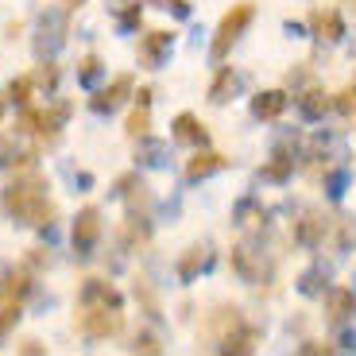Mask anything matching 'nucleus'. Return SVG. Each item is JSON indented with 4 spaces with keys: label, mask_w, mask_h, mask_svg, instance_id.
<instances>
[{
    "label": "nucleus",
    "mask_w": 356,
    "mask_h": 356,
    "mask_svg": "<svg viewBox=\"0 0 356 356\" xmlns=\"http://www.w3.org/2000/svg\"><path fill=\"white\" fill-rule=\"evenodd\" d=\"M0 209L24 225H51V213H54L39 175H24L16 182H8V190L0 197Z\"/></svg>",
    "instance_id": "nucleus-1"
},
{
    "label": "nucleus",
    "mask_w": 356,
    "mask_h": 356,
    "mask_svg": "<svg viewBox=\"0 0 356 356\" xmlns=\"http://www.w3.org/2000/svg\"><path fill=\"white\" fill-rule=\"evenodd\" d=\"M252 19H256V8H252L248 0H244V4H232V8L221 16V24H217V35H213V47H209V54H213L217 63H221L225 54L232 51V43H236V39L248 31Z\"/></svg>",
    "instance_id": "nucleus-2"
},
{
    "label": "nucleus",
    "mask_w": 356,
    "mask_h": 356,
    "mask_svg": "<svg viewBox=\"0 0 356 356\" xmlns=\"http://www.w3.org/2000/svg\"><path fill=\"white\" fill-rule=\"evenodd\" d=\"M120 325H124V314H120V306H81L78 330L86 333L89 341L113 337V333H120Z\"/></svg>",
    "instance_id": "nucleus-3"
},
{
    "label": "nucleus",
    "mask_w": 356,
    "mask_h": 356,
    "mask_svg": "<svg viewBox=\"0 0 356 356\" xmlns=\"http://www.w3.org/2000/svg\"><path fill=\"white\" fill-rule=\"evenodd\" d=\"M97 241H101V209L86 205L78 213V221H74V252L78 256H93Z\"/></svg>",
    "instance_id": "nucleus-4"
},
{
    "label": "nucleus",
    "mask_w": 356,
    "mask_h": 356,
    "mask_svg": "<svg viewBox=\"0 0 356 356\" xmlns=\"http://www.w3.org/2000/svg\"><path fill=\"white\" fill-rule=\"evenodd\" d=\"M170 47H175V35H170V31H147V35L140 39V63L147 66V70H159V66L167 63Z\"/></svg>",
    "instance_id": "nucleus-5"
},
{
    "label": "nucleus",
    "mask_w": 356,
    "mask_h": 356,
    "mask_svg": "<svg viewBox=\"0 0 356 356\" xmlns=\"http://www.w3.org/2000/svg\"><path fill=\"white\" fill-rule=\"evenodd\" d=\"M128 93H132V74H116L105 89L93 93L89 105H93V113H113V108H120V101H124Z\"/></svg>",
    "instance_id": "nucleus-6"
},
{
    "label": "nucleus",
    "mask_w": 356,
    "mask_h": 356,
    "mask_svg": "<svg viewBox=\"0 0 356 356\" xmlns=\"http://www.w3.org/2000/svg\"><path fill=\"white\" fill-rule=\"evenodd\" d=\"M232 271L244 279V283H264V279H271V267L264 264V259L256 256V252L248 248H232Z\"/></svg>",
    "instance_id": "nucleus-7"
},
{
    "label": "nucleus",
    "mask_w": 356,
    "mask_h": 356,
    "mask_svg": "<svg viewBox=\"0 0 356 356\" xmlns=\"http://www.w3.org/2000/svg\"><path fill=\"white\" fill-rule=\"evenodd\" d=\"M170 136L175 143H190V147H205V124L194 113H178L175 124H170Z\"/></svg>",
    "instance_id": "nucleus-8"
},
{
    "label": "nucleus",
    "mask_w": 356,
    "mask_h": 356,
    "mask_svg": "<svg viewBox=\"0 0 356 356\" xmlns=\"http://www.w3.org/2000/svg\"><path fill=\"white\" fill-rule=\"evenodd\" d=\"M286 113V93L283 89H264L252 97V116L256 120H279Z\"/></svg>",
    "instance_id": "nucleus-9"
},
{
    "label": "nucleus",
    "mask_w": 356,
    "mask_h": 356,
    "mask_svg": "<svg viewBox=\"0 0 356 356\" xmlns=\"http://www.w3.org/2000/svg\"><path fill=\"white\" fill-rule=\"evenodd\" d=\"M310 27H314V35L325 39V43H337V39L345 35V19H341L337 8H318L310 16Z\"/></svg>",
    "instance_id": "nucleus-10"
},
{
    "label": "nucleus",
    "mask_w": 356,
    "mask_h": 356,
    "mask_svg": "<svg viewBox=\"0 0 356 356\" xmlns=\"http://www.w3.org/2000/svg\"><path fill=\"white\" fill-rule=\"evenodd\" d=\"M356 314V294L348 291V286H333L330 294H325V318L330 321H348Z\"/></svg>",
    "instance_id": "nucleus-11"
},
{
    "label": "nucleus",
    "mask_w": 356,
    "mask_h": 356,
    "mask_svg": "<svg viewBox=\"0 0 356 356\" xmlns=\"http://www.w3.org/2000/svg\"><path fill=\"white\" fill-rule=\"evenodd\" d=\"M325 232H330V221L310 209V213H306L302 221L294 225V241H298V244H310V248H318V244L325 241Z\"/></svg>",
    "instance_id": "nucleus-12"
},
{
    "label": "nucleus",
    "mask_w": 356,
    "mask_h": 356,
    "mask_svg": "<svg viewBox=\"0 0 356 356\" xmlns=\"http://www.w3.org/2000/svg\"><path fill=\"white\" fill-rule=\"evenodd\" d=\"M78 302L81 306H120V294H116L105 279H86V286H81V294H78Z\"/></svg>",
    "instance_id": "nucleus-13"
},
{
    "label": "nucleus",
    "mask_w": 356,
    "mask_h": 356,
    "mask_svg": "<svg viewBox=\"0 0 356 356\" xmlns=\"http://www.w3.org/2000/svg\"><path fill=\"white\" fill-rule=\"evenodd\" d=\"M221 167H225V155L221 152H205V147H202V152L186 163V178H190V182H202V178L217 175Z\"/></svg>",
    "instance_id": "nucleus-14"
},
{
    "label": "nucleus",
    "mask_w": 356,
    "mask_h": 356,
    "mask_svg": "<svg viewBox=\"0 0 356 356\" xmlns=\"http://www.w3.org/2000/svg\"><path fill=\"white\" fill-rule=\"evenodd\" d=\"M27 291H31V275H27V271H12V275L4 279V286H0V302L19 306L27 298Z\"/></svg>",
    "instance_id": "nucleus-15"
},
{
    "label": "nucleus",
    "mask_w": 356,
    "mask_h": 356,
    "mask_svg": "<svg viewBox=\"0 0 356 356\" xmlns=\"http://www.w3.org/2000/svg\"><path fill=\"white\" fill-rule=\"evenodd\" d=\"M298 108H302L306 120H321V116L333 108V97L330 93H321V89H306L302 97H298Z\"/></svg>",
    "instance_id": "nucleus-16"
},
{
    "label": "nucleus",
    "mask_w": 356,
    "mask_h": 356,
    "mask_svg": "<svg viewBox=\"0 0 356 356\" xmlns=\"http://www.w3.org/2000/svg\"><path fill=\"white\" fill-rule=\"evenodd\" d=\"M252 345H256V330H244V325L229 330L221 341H217V348H221V353H252Z\"/></svg>",
    "instance_id": "nucleus-17"
},
{
    "label": "nucleus",
    "mask_w": 356,
    "mask_h": 356,
    "mask_svg": "<svg viewBox=\"0 0 356 356\" xmlns=\"http://www.w3.org/2000/svg\"><path fill=\"white\" fill-rule=\"evenodd\" d=\"M232 89H236V74H232V66H221L213 86H209V101H213V105H225V101L232 97Z\"/></svg>",
    "instance_id": "nucleus-18"
},
{
    "label": "nucleus",
    "mask_w": 356,
    "mask_h": 356,
    "mask_svg": "<svg viewBox=\"0 0 356 356\" xmlns=\"http://www.w3.org/2000/svg\"><path fill=\"white\" fill-rule=\"evenodd\" d=\"M147 128H152V101H140V105L132 108V116H128L124 132L132 136V140H140V136H147Z\"/></svg>",
    "instance_id": "nucleus-19"
},
{
    "label": "nucleus",
    "mask_w": 356,
    "mask_h": 356,
    "mask_svg": "<svg viewBox=\"0 0 356 356\" xmlns=\"http://www.w3.org/2000/svg\"><path fill=\"white\" fill-rule=\"evenodd\" d=\"M202 264H205V252L202 248H186V256L178 259V279H182V283H194V275L202 271Z\"/></svg>",
    "instance_id": "nucleus-20"
},
{
    "label": "nucleus",
    "mask_w": 356,
    "mask_h": 356,
    "mask_svg": "<svg viewBox=\"0 0 356 356\" xmlns=\"http://www.w3.org/2000/svg\"><path fill=\"white\" fill-rule=\"evenodd\" d=\"M97 78H101V58L97 54H86V58H81V70H78V81L81 86H93Z\"/></svg>",
    "instance_id": "nucleus-21"
},
{
    "label": "nucleus",
    "mask_w": 356,
    "mask_h": 356,
    "mask_svg": "<svg viewBox=\"0 0 356 356\" xmlns=\"http://www.w3.org/2000/svg\"><path fill=\"white\" fill-rule=\"evenodd\" d=\"M27 93H31V78H16L8 86V93H4V97L16 101V105H27Z\"/></svg>",
    "instance_id": "nucleus-22"
},
{
    "label": "nucleus",
    "mask_w": 356,
    "mask_h": 356,
    "mask_svg": "<svg viewBox=\"0 0 356 356\" xmlns=\"http://www.w3.org/2000/svg\"><path fill=\"white\" fill-rule=\"evenodd\" d=\"M291 167H294V159H286V155H275V163H271V167H264V178H286L291 175Z\"/></svg>",
    "instance_id": "nucleus-23"
},
{
    "label": "nucleus",
    "mask_w": 356,
    "mask_h": 356,
    "mask_svg": "<svg viewBox=\"0 0 356 356\" xmlns=\"http://www.w3.org/2000/svg\"><path fill=\"white\" fill-rule=\"evenodd\" d=\"M333 105H337L345 116H356V86H348L345 93H337V101H333Z\"/></svg>",
    "instance_id": "nucleus-24"
},
{
    "label": "nucleus",
    "mask_w": 356,
    "mask_h": 356,
    "mask_svg": "<svg viewBox=\"0 0 356 356\" xmlns=\"http://www.w3.org/2000/svg\"><path fill=\"white\" fill-rule=\"evenodd\" d=\"M132 348H136V353H163V345H159V337H155V333H140Z\"/></svg>",
    "instance_id": "nucleus-25"
},
{
    "label": "nucleus",
    "mask_w": 356,
    "mask_h": 356,
    "mask_svg": "<svg viewBox=\"0 0 356 356\" xmlns=\"http://www.w3.org/2000/svg\"><path fill=\"white\" fill-rule=\"evenodd\" d=\"M16 318H19V306H0V337L16 325Z\"/></svg>",
    "instance_id": "nucleus-26"
},
{
    "label": "nucleus",
    "mask_w": 356,
    "mask_h": 356,
    "mask_svg": "<svg viewBox=\"0 0 356 356\" xmlns=\"http://www.w3.org/2000/svg\"><path fill=\"white\" fill-rule=\"evenodd\" d=\"M341 248H353V244H356V225L353 221H348V217H341Z\"/></svg>",
    "instance_id": "nucleus-27"
},
{
    "label": "nucleus",
    "mask_w": 356,
    "mask_h": 356,
    "mask_svg": "<svg viewBox=\"0 0 356 356\" xmlns=\"http://www.w3.org/2000/svg\"><path fill=\"white\" fill-rule=\"evenodd\" d=\"M159 8H175L178 16H190V4H186V0H159Z\"/></svg>",
    "instance_id": "nucleus-28"
},
{
    "label": "nucleus",
    "mask_w": 356,
    "mask_h": 356,
    "mask_svg": "<svg viewBox=\"0 0 356 356\" xmlns=\"http://www.w3.org/2000/svg\"><path fill=\"white\" fill-rule=\"evenodd\" d=\"M120 19H124V27H136V24H140V4L124 8V16H120Z\"/></svg>",
    "instance_id": "nucleus-29"
},
{
    "label": "nucleus",
    "mask_w": 356,
    "mask_h": 356,
    "mask_svg": "<svg viewBox=\"0 0 356 356\" xmlns=\"http://www.w3.org/2000/svg\"><path fill=\"white\" fill-rule=\"evenodd\" d=\"M302 353H333V348H330V345H321V341H306Z\"/></svg>",
    "instance_id": "nucleus-30"
},
{
    "label": "nucleus",
    "mask_w": 356,
    "mask_h": 356,
    "mask_svg": "<svg viewBox=\"0 0 356 356\" xmlns=\"http://www.w3.org/2000/svg\"><path fill=\"white\" fill-rule=\"evenodd\" d=\"M4 105H8V97H0V116H4Z\"/></svg>",
    "instance_id": "nucleus-31"
},
{
    "label": "nucleus",
    "mask_w": 356,
    "mask_h": 356,
    "mask_svg": "<svg viewBox=\"0 0 356 356\" xmlns=\"http://www.w3.org/2000/svg\"><path fill=\"white\" fill-rule=\"evenodd\" d=\"M66 4H81V0H66Z\"/></svg>",
    "instance_id": "nucleus-32"
}]
</instances>
